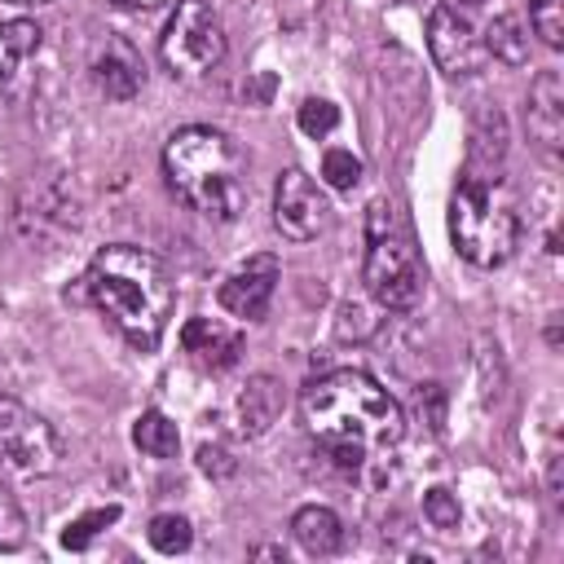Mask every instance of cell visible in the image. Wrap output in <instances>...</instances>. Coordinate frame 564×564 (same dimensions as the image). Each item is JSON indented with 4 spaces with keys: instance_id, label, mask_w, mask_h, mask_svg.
Wrapping results in <instances>:
<instances>
[{
    "instance_id": "29",
    "label": "cell",
    "mask_w": 564,
    "mask_h": 564,
    "mask_svg": "<svg viewBox=\"0 0 564 564\" xmlns=\"http://www.w3.org/2000/svg\"><path fill=\"white\" fill-rule=\"evenodd\" d=\"M441 405H445V397H441V388L436 383H427V388H419V410H427V427L432 432H441Z\"/></svg>"
},
{
    "instance_id": "16",
    "label": "cell",
    "mask_w": 564,
    "mask_h": 564,
    "mask_svg": "<svg viewBox=\"0 0 564 564\" xmlns=\"http://www.w3.org/2000/svg\"><path fill=\"white\" fill-rule=\"evenodd\" d=\"M291 533H295V542H300L308 555H335V551L344 546V524H339V516H335L330 507H322V502L300 507V511L291 516Z\"/></svg>"
},
{
    "instance_id": "25",
    "label": "cell",
    "mask_w": 564,
    "mask_h": 564,
    "mask_svg": "<svg viewBox=\"0 0 564 564\" xmlns=\"http://www.w3.org/2000/svg\"><path fill=\"white\" fill-rule=\"evenodd\" d=\"M423 520L432 524V529H441V533H449V529H458V520H463V511H458V498L449 494V489H427L423 494Z\"/></svg>"
},
{
    "instance_id": "13",
    "label": "cell",
    "mask_w": 564,
    "mask_h": 564,
    "mask_svg": "<svg viewBox=\"0 0 564 564\" xmlns=\"http://www.w3.org/2000/svg\"><path fill=\"white\" fill-rule=\"evenodd\" d=\"M181 348L207 370H229L242 352V335L216 317H189L181 326Z\"/></svg>"
},
{
    "instance_id": "10",
    "label": "cell",
    "mask_w": 564,
    "mask_h": 564,
    "mask_svg": "<svg viewBox=\"0 0 564 564\" xmlns=\"http://www.w3.org/2000/svg\"><path fill=\"white\" fill-rule=\"evenodd\" d=\"M278 282H282V260L269 256V251H260V256H247V260L220 282L216 300H220L225 313H234V317H242V322H260V317L269 313V300H273Z\"/></svg>"
},
{
    "instance_id": "30",
    "label": "cell",
    "mask_w": 564,
    "mask_h": 564,
    "mask_svg": "<svg viewBox=\"0 0 564 564\" xmlns=\"http://www.w3.org/2000/svg\"><path fill=\"white\" fill-rule=\"evenodd\" d=\"M251 555H256V560H286L282 546H251Z\"/></svg>"
},
{
    "instance_id": "17",
    "label": "cell",
    "mask_w": 564,
    "mask_h": 564,
    "mask_svg": "<svg viewBox=\"0 0 564 564\" xmlns=\"http://www.w3.org/2000/svg\"><path fill=\"white\" fill-rule=\"evenodd\" d=\"M40 26L26 22V18H13V22H0V93L18 79L22 62L40 53Z\"/></svg>"
},
{
    "instance_id": "8",
    "label": "cell",
    "mask_w": 564,
    "mask_h": 564,
    "mask_svg": "<svg viewBox=\"0 0 564 564\" xmlns=\"http://www.w3.org/2000/svg\"><path fill=\"white\" fill-rule=\"evenodd\" d=\"M427 48H432V62L454 79L480 75L489 62L485 35L476 31V22L458 4H436L427 13Z\"/></svg>"
},
{
    "instance_id": "12",
    "label": "cell",
    "mask_w": 564,
    "mask_h": 564,
    "mask_svg": "<svg viewBox=\"0 0 564 564\" xmlns=\"http://www.w3.org/2000/svg\"><path fill=\"white\" fill-rule=\"evenodd\" d=\"M502 159H507V119H502L498 106H485L471 119V132H467V167H463V176L498 181Z\"/></svg>"
},
{
    "instance_id": "14",
    "label": "cell",
    "mask_w": 564,
    "mask_h": 564,
    "mask_svg": "<svg viewBox=\"0 0 564 564\" xmlns=\"http://www.w3.org/2000/svg\"><path fill=\"white\" fill-rule=\"evenodd\" d=\"M282 405H286V392L273 375H251L234 401V419H238V432L242 436H264L278 419H282Z\"/></svg>"
},
{
    "instance_id": "18",
    "label": "cell",
    "mask_w": 564,
    "mask_h": 564,
    "mask_svg": "<svg viewBox=\"0 0 564 564\" xmlns=\"http://www.w3.org/2000/svg\"><path fill=\"white\" fill-rule=\"evenodd\" d=\"M485 48H489V57H498V62H507V66H524V62H529V22H524L516 9L498 13V18L485 26Z\"/></svg>"
},
{
    "instance_id": "7",
    "label": "cell",
    "mask_w": 564,
    "mask_h": 564,
    "mask_svg": "<svg viewBox=\"0 0 564 564\" xmlns=\"http://www.w3.org/2000/svg\"><path fill=\"white\" fill-rule=\"evenodd\" d=\"M62 458L57 432L13 397H0V480L48 476Z\"/></svg>"
},
{
    "instance_id": "33",
    "label": "cell",
    "mask_w": 564,
    "mask_h": 564,
    "mask_svg": "<svg viewBox=\"0 0 564 564\" xmlns=\"http://www.w3.org/2000/svg\"><path fill=\"white\" fill-rule=\"evenodd\" d=\"M463 4H480V0H463Z\"/></svg>"
},
{
    "instance_id": "31",
    "label": "cell",
    "mask_w": 564,
    "mask_h": 564,
    "mask_svg": "<svg viewBox=\"0 0 564 564\" xmlns=\"http://www.w3.org/2000/svg\"><path fill=\"white\" fill-rule=\"evenodd\" d=\"M115 4H123V9H154V4H163V0H115Z\"/></svg>"
},
{
    "instance_id": "19",
    "label": "cell",
    "mask_w": 564,
    "mask_h": 564,
    "mask_svg": "<svg viewBox=\"0 0 564 564\" xmlns=\"http://www.w3.org/2000/svg\"><path fill=\"white\" fill-rule=\"evenodd\" d=\"M132 441H137V449L150 454V458H172L176 445H181V432H176V423H172L163 410H145V414L132 423Z\"/></svg>"
},
{
    "instance_id": "32",
    "label": "cell",
    "mask_w": 564,
    "mask_h": 564,
    "mask_svg": "<svg viewBox=\"0 0 564 564\" xmlns=\"http://www.w3.org/2000/svg\"><path fill=\"white\" fill-rule=\"evenodd\" d=\"M9 4H48V0H9Z\"/></svg>"
},
{
    "instance_id": "24",
    "label": "cell",
    "mask_w": 564,
    "mask_h": 564,
    "mask_svg": "<svg viewBox=\"0 0 564 564\" xmlns=\"http://www.w3.org/2000/svg\"><path fill=\"white\" fill-rule=\"evenodd\" d=\"M322 181L330 189H352L361 181V159L352 150H326L322 154Z\"/></svg>"
},
{
    "instance_id": "23",
    "label": "cell",
    "mask_w": 564,
    "mask_h": 564,
    "mask_svg": "<svg viewBox=\"0 0 564 564\" xmlns=\"http://www.w3.org/2000/svg\"><path fill=\"white\" fill-rule=\"evenodd\" d=\"M295 123H300V132H304V137L322 141V137H330V132L339 128V106H335V101H326V97H308V101L300 106Z\"/></svg>"
},
{
    "instance_id": "5",
    "label": "cell",
    "mask_w": 564,
    "mask_h": 564,
    "mask_svg": "<svg viewBox=\"0 0 564 564\" xmlns=\"http://www.w3.org/2000/svg\"><path fill=\"white\" fill-rule=\"evenodd\" d=\"M366 291L383 304V308H414L423 300V260L414 251V238L405 229V220L392 212V203L375 198L366 212V264H361Z\"/></svg>"
},
{
    "instance_id": "9",
    "label": "cell",
    "mask_w": 564,
    "mask_h": 564,
    "mask_svg": "<svg viewBox=\"0 0 564 564\" xmlns=\"http://www.w3.org/2000/svg\"><path fill=\"white\" fill-rule=\"evenodd\" d=\"M326 220H330V207H326V194L317 189V181L300 167H286L273 185V225L282 229V238L308 242L326 229Z\"/></svg>"
},
{
    "instance_id": "27",
    "label": "cell",
    "mask_w": 564,
    "mask_h": 564,
    "mask_svg": "<svg viewBox=\"0 0 564 564\" xmlns=\"http://www.w3.org/2000/svg\"><path fill=\"white\" fill-rule=\"evenodd\" d=\"M370 330H375V317H370L357 300H344V304H339V335H344V339H366Z\"/></svg>"
},
{
    "instance_id": "26",
    "label": "cell",
    "mask_w": 564,
    "mask_h": 564,
    "mask_svg": "<svg viewBox=\"0 0 564 564\" xmlns=\"http://www.w3.org/2000/svg\"><path fill=\"white\" fill-rule=\"evenodd\" d=\"M22 538H26V520H22L18 502L0 489V551H18Z\"/></svg>"
},
{
    "instance_id": "4",
    "label": "cell",
    "mask_w": 564,
    "mask_h": 564,
    "mask_svg": "<svg viewBox=\"0 0 564 564\" xmlns=\"http://www.w3.org/2000/svg\"><path fill=\"white\" fill-rule=\"evenodd\" d=\"M449 238L454 251L476 269H498L520 242V216L498 181L463 176L449 198Z\"/></svg>"
},
{
    "instance_id": "28",
    "label": "cell",
    "mask_w": 564,
    "mask_h": 564,
    "mask_svg": "<svg viewBox=\"0 0 564 564\" xmlns=\"http://www.w3.org/2000/svg\"><path fill=\"white\" fill-rule=\"evenodd\" d=\"M198 467L207 471V476H234V458H229V449H220V445H203L198 449Z\"/></svg>"
},
{
    "instance_id": "15",
    "label": "cell",
    "mask_w": 564,
    "mask_h": 564,
    "mask_svg": "<svg viewBox=\"0 0 564 564\" xmlns=\"http://www.w3.org/2000/svg\"><path fill=\"white\" fill-rule=\"evenodd\" d=\"M93 84L110 97V101H132L145 84V70H141V57L132 53V44L123 40H110L97 62H93Z\"/></svg>"
},
{
    "instance_id": "3",
    "label": "cell",
    "mask_w": 564,
    "mask_h": 564,
    "mask_svg": "<svg viewBox=\"0 0 564 564\" xmlns=\"http://www.w3.org/2000/svg\"><path fill=\"white\" fill-rule=\"evenodd\" d=\"M163 176L172 194L207 220H238L247 207V154L220 128H176L163 145Z\"/></svg>"
},
{
    "instance_id": "21",
    "label": "cell",
    "mask_w": 564,
    "mask_h": 564,
    "mask_svg": "<svg viewBox=\"0 0 564 564\" xmlns=\"http://www.w3.org/2000/svg\"><path fill=\"white\" fill-rule=\"evenodd\" d=\"M119 520V507H97V511H88V516H79V520H70L66 529H62V546L66 551H84L101 529H110Z\"/></svg>"
},
{
    "instance_id": "6",
    "label": "cell",
    "mask_w": 564,
    "mask_h": 564,
    "mask_svg": "<svg viewBox=\"0 0 564 564\" xmlns=\"http://www.w3.org/2000/svg\"><path fill=\"white\" fill-rule=\"evenodd\" d=\"M163 66L181 79H198L212 66H220L225 57V26L220 13L212 9V0H176L163 40H159Z\"/></svg>"
},
{
    "instance_id": "20",
    "label": "cell",
    "mask_w": 564,
    "mask_h": 564,
    "mask_svg": "<svg viewBox=\"0 0 564 564\" xmlns=\"http://www.w3.org/2000/svg\"><path fill=\"white\" fill-rule=\"evenodd\" d=\"M145 538H150V546H154L159 555H181V551H189L194 529H189V520H185V516L163 511V516H154V520H150Z\"/></svg>"
},
{
    "instance_id": "2",
    "label": "cell",
    "mask_w": 564,
    "mask_h": 564,
    "mask_svg": "<svg viewBox=\"0 0 564 564\" xmlns=\"http://www.w3.org/2000/svg\"><path fill=\"white\" fill-rule=\"evenodd\" d=\"M84 286L132 348H154L163 339L172 317V273L154 251L110 242L93 256Z\"/></svg>"
},
{
    "instance_id": "22",
    "label": "cell",
    "mask_w": 564,
    "mask_h": 564,
    "mask_svg": "<svg viewBox=\"0 0 564 564\" xmlns=\"http://www.w3.org/2000/svg\"><path fill=\"white\" fill-rule=\"evenodd\" d=\"M529 26L546 48H564V0H529Z\"/></svg>"
},
{
    "instance_id": "1",
    "label": "cell",
    "mask_w": 564,
    "mask_h": 564,
    "mask_svg": "<svg viewBox=\"0 0 564 564\" xmlns=\"http://www.w3.org/2000/svg\"><path fill=\"white\" fill-rule=\"evenodd\" d=\"M304 427L344 463L357 467L370 454H388L405 436V414L366 370H330L300 392Z\"/></svg>"
},
{
    "instance_id": "11",
    "label": "cell",
    "mask_w": 564,
    "mask_h": 564,
    "mask_svg": "<svg viewBox=\"0 0 564 564\" xmlns=\"http://www.w3.org/2000/svg\"><path fill=\"white\" fill-rule=\"evenodd\" d=\"M524 119H529V137H533L542 150L555 154L560 141H564V84H560V70H542V75L529 84Z\"/></svg>"
}]
</instances>
